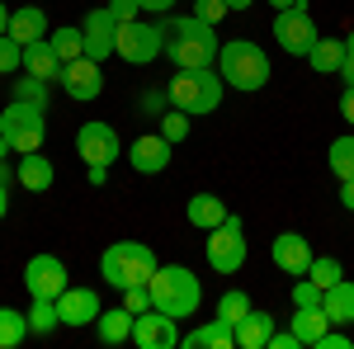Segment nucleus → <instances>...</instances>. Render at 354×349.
<instances>
[{
	"instance_id": "obj_1",
	"label": "nucleus",
	"mask_w": 354,
	"mask_h": 349,
	"mask_svg": "<svg viewBox=\"0 0 354 349\" xmlns=\"http://www.w3.org/2000/svg\"><path fill=\"white\" fill-rule=\"evenodd\" d=\"M165 33V57L175 62V71H198L218 62V24H203L198 15H161Z\"/></svg>"
},
{
	"instance_id": "obj_2",
	"label": "nucleus",
	"mask_w": 354,
	"mask_h": 349,
	"mask_svg": "<svg viewBox=\"0 0 354 349\" xmlns=\"http://www.w3.org/2000/svg\"><path fill=\"white\" fill-rule=\"evenodd\" d=\"M147 288H151L156 312L175 317V321H185V317H194L203 307V283H198V274L189 265H156Z\"/></svg>"
},
{
	"instance_id": "obj_3",
	"label": "nucleus",
	"mask_w": 354,
	"mask_h": 349,
	"mask_svg": "<svg viewBox=\"0 0 354 349\" xmlns=\"http://www.w3.org/2000/svg\"><path fill=\"white\" fill-rule=\"evenodd\" d=\"M218 76L227 81V90H265L270 81V53L260 48V43H250V38H232V43H222L218 48Z\"/></svg>"
},
{
	"instance_id": "obj_4",
	"label": "nucleus",
	"mask_w": 354,
	"mask_h": 349,
	"mask_svg": "<svg viewBox=\"0 0 354 349\" xmlns=\"http://www.w3.org/2000/svg\"><path fill=\"white\" fill-rule=\"evenodd\" d=\"M227 95V81L218 76V66H198V71H175L170 85H165V100L170 109H185L189 118H203L213 113Z\"/></svg>"
},
{
	"instance_id": "obj_5",
	"label": "nucleus",
	"mask_w": 354,
	"mask_h": 349,
	"mask_svg": "<svg viewBox=\"0 0 354 349\" xmlns=\"http://www.w3.org/2000/svg\"><path fill=\"white\" fill-rule=\"evenodd\" d=\"M156 250L147 241H113L104 255H100V274H104V283L109 288H133V283H151V274H156Z\"/></svg>"
},
{
	"instance_id": "obj_6",
	"label": "nucleus",
	"mask_w": 354,
	"mask_h": 349,
	"mask_svg": "<svg viewBox=\"0 0 354 349\" xmlns=\"http://www.w3.org/2000/svg\"><path fill=\"white\" fill-rule=\"evenodd\" d=\"M0 137L15 147V156L43 151V142H48V109L28 104V100H10L0 109Z\"/></svg>"
},
{
	"instance_id": "obj_7",
	"label": "nucleus",
	"mask_w": 354,
	"mask_h": 349,
	"mask_svg": "<svg viewBox=\"0 0 354 349\" xmlns=\"http://www.w3.org/2000/svg\"><path fill=\"white\" fill-rule=\"evenodd\" d=\"M208 265H213V274H236V269L245 265V255H250V245H245V227L236 213H227L208 232Z\"/></svg>"
},
{
	"instance_id": "obj_8",
	"label": "nucleus",
	"mask_w": 354,
	"mask_h": 349,
	"mask_svg": "<svg viewBox=\"0 0 354 349\" xmlns=\"http://www.w3.org/2000/svg\"><path fill=\"white\" fill-rule=\"evenodd\" d=\"M161 53H165V33H161V24H142V19H128V24H118L113 57H123L128 66H151V62H156Z\"/></svg>"
},
{
	"instance_id": "obj_9",
	"label": "nucleus",
	"mask_w": 354,
	"mask_h": 349,
	"mask_svg": "<svg viewBox=\"0 0 354 349\" xmlns=\"http://www.w3.org/2000/svg\"><path fill=\"white\" fill-rule=\"evenodd\" d=\"M274 38H279V48L293 57H307L317 48V19H312V10L307 5H288V10H274Z\"/></svg>"
},
{
	"instance_id": "obj_10",
	"label": "nucleus",
	"mask_w": 354,
	"mask_h": 349,
	"mask_svg": "<svg viewBox=\"0 0 354 349\" xmlns=\"http://www.w3.org/2000/svg\"><path fill=\"white\" fill-rule=\"evenodd\" d=\"M24 288H28V297H48V302H57V297L71 288L66 260H62V255H53V250L33 255V260L24 265Z\"/></svg>"
},
{
	"instance_id": "obj_11",
	"label": "nucleus",
	"mask_w": 354,
	"mask_h": 349,
	"mask_svg": "<svg viewBox=\"0 0 354 349\" xmlns=\"http://www.w3.org/2000/svg\"><path fill=\"white\" fill-rule=\"evenodd\" d=\"M76 156H81L85 165H113L118 156H123V137L113 133V123H81L76 128Z\"/></svg>"
},
{
	"instance_id": "obj_12",
	"label": "nucleus",
	"mask_w": 354,
	"mask_h": 349,
	"mask_svg": "<svg viewBox=\"0 0 354 349\" xmlns=\"http://www.w3.org/2000/svg\"><path fill=\"white\" fill-rule=\"evenodd\" d=\"M62 90L71 95V100H81V104H90V100H100L104 95V71H100V62L95 57H76V62H66L62 66Z\"/></svg>"
},
{
	"instance_id": "obj_13",
	"label": "nucleus",
	"mask_w": 354,
	"mask_h": 349,
	"mask_svg": "<svg viewBox=\"0 0 354 349\" xmlns=\"http://www.w3.org/2000/svg\"><path fill=\"white\" fill-rule=\"evenodd\" d=\"M270 260L283 269L288 279H307V269H312L317 255H312V241H307L302 232H279L274 245H270Z\"/></svg>"
},
{
	"instance_id": "obj_14",
	"label": "nucleus",
	"mask_w": 354,
	"mask_h": 349,
	"mask_svg": "<svg viewBox=\"0 0 354 349\" xmlns=\"http://www.w3.org/2000/svg\"><path fill=\"white\" fill-rule=\"evenodd\" d=\"M133 345L137 349H180V330H175V317L165 312H142L133 321Z\"/></svg>"
},
{
	"instance_id": "obj_15",
	"label": "nucleus",
	"mask_w": 354,
	"mask_h": 349,
	"mask_svg": "<svg viewBox=\"0 0 354 349\" xmlns=\"http://www.w3.org/2000/svg\"><path fill=\"white\" fill-rule=\"evenodd\" d=\"M85 57H95V62H104V57H113V38H118V19H113V10L104 5V10H90L85 15Z\"/></svg>"
},
{
	"instance_id": "obj_16",
	"label": "nucleus",
	"mask_w": 354,
	"mask_h": 349,
	"mask_svg": "<svg viewBox=\"0 0 354 349\" xmlns=\"http://www.w3.org/2000/svg\"><path fill=\"white\" fill-rule=\"evenodd\" d=\"M170 151H175V142H165L161 133H142L128 147V165H133L137 175H161L165 165H170Z\"/></svg>"
},
{
	"instance_id": "obj_17",
	"label": "nucleus",
	"mask_w": 354,
	"mask_h": 349,
	"mask_svg": "<svg viewBox=\"0 0 354 349\" xmlns=\"http://www.w3.org/2000/svg\"><path fill=\"white\" fill-rule=\"evenodd\" d=\"M57 312H62V326H95L100 321V312H104V302L95 288H66V293L57 297Z\"/></svg>"
},
{
	"instance_id": "obj_18",
	"label": "nucleus",
	"mask_w": 354,
	"mask_h": 349,
	"mask_svg": "<svg viewBox=\"0 0 354 349\" xmlns=\"http://www.w3.org/2000/svg\"><path fill=\"white\" fill-rule=\"evenodd\" d=\"M180 345L185 349H236V326L213 317V321L194 326L189 335H180Z\"/></svg>"
},
{
	"instance_id": "obj_19",
	"label": "nucleus",
	"mask_w": 354,
	"mask_h": 349,
	"mask_svg": "<svg viewBox=\"0 0 354 349\" xmlns=\"http://www.w3.org/2000/svg\"><path fill=\"white\" fill-rule=\"evenodd\" d=\"M62 66H66V62L57 57L53 38H38V43H28V48H24V71H28V76L57 85V81H62Z\"/></svg>"
},
{
	"instance_id": "obj_20",
	"label": "nucleus",
	"mask_w": 354,
	"mask_h": 349,
	"mask_svg": "<svg viewBox=\"0 0 354 349\" xmlns=\"http://www.w3.org/2000/svg\"><path fill=\"white\" fill-rule=\"evenodd\" d=\"M19 48L28 43H38V38H48V10H38V5H19V10H10V28H5Z\"/></svg>"
},
{
	"instance_id": "obj_21",
	"label": "nucleus",
	"mask_w": 354,
	"mask_h": 349,
	"mask_svg": "<svg viewBox=\"0 0 354 349\" xmlns=\"http://www.w3.org/2000/svg\"><path fill=\"white\" fill-rule=\"evenodd\" d=\"M15 180L24 189H33V194H43V189H53L57 180V165L43 156V151H24L19 161H15Z\"/></svg>"
},
{
	"instance_id": "obj_22",
	"label": "nucleus",
	"mask_w": 354,
	"mask_h": 349,
	"mask_svg": "<svg viewBox=\"0 0 354 349\" xmlns=\"http://www.w3.org/2000/svg\"><path fill=\"white\" fill-rule=\"evenodd\" d=\"M274 330H279V317H270V312H255V307H250L241 321H236V349H265Z\"/></svg>"
},
{
	"instance_id": "obj_23",
	"label": "nucleus",
	"mask_w": 354,
	"mask_h": 349,
	"mask_svg": "<svg viewBox=\"0 0 354 349\" xmlns=\"http://www.w3.org/2000/svg\"><path fill=\"white\" fill-rule=\"evenodd\" d=\"M133 312L128 307H104L100 312V321H95V335H100V345H128L133 340Z\"/></svg>"
},
{
	"instance_id": "obj_24",
	"label": "nucleus",
	"mask_w": 354,
	"mask_h": 349,
	"mask_svg": "<svg viewBox=\"0 0 354 349\" xmlns=\"http://www.w3.org/2000/svg\"><path fill=\"white\" fill-rule=\"evenodd\" d=\"M288 330L302 340V349H312V345H317V340L330 330L326 307H293V321H288Z\"/></svg>"
},
{
	"instance_id": "obj_25",
	"label": "nucleus",
	"mask_w": 354,
	"mask_h": 349,
	"mask_svg": "<svg viewBox=\"0 0 354 349\" xmlns=\"http://www.w3.org/2000/svg\"><path fill=\"white\" fill-rule=\"evenodd\" d=\"M227 213H232V208L222 203L218 194H194L189 203H185V217H189V227H198V232H213Z\"/></svg>"
},
{
	"instance_id": "obj_26",
	"label": "nucleus",
	"mask_w": 354,
	"mask_h": 349,
	"mask_svg": "<svg viewBox=\"0 0 354 349\" xmlns=\"http://www.w3.org/2000/svg\"><path fill=\"white\" fill-rule=\"evenodd\" d=\"M322 307H326L330 326H354V279H340L322 293Z\"/></svg>"
},
{
	"instance_id": "obj_27",
	"label": "nucleus",
	"mask_w": 354,
	"mask_h": 349,
	"mask_svg": "<svg viewBox=\"0 0 354 349\" xmlns=\"http://www.w3.org/2000/svg\"><path fill=\"white\" fill-rule=\"evenodd\" d=\"M307 62H312L317 76H340V66H345V38H317V48L307 53Z\"/></svg>"
},
{
	"instance_id": "obj_28",
	"label": "nucleus",
	"mask_w": 354,
	"mask_h": 349,
	"mask_svg": "<svg viewBox=\"0 0 354 349\" xmlns=\"http://www.w3.org/2000/svg\"><path fill=\"white\" fill-rule=\"evenodd\" d=\"M28 335H33V330H28V312L0 307V349H19Z\"/></svg>"
},
{
	"instance_id": "obj_29",
	"label": "nucleus",
	"mask_w": 354,
	"mask_h": 349,
	"mask_svg": "<svg viewBox=\"0 0 354 349\" xmlns=\"http://www.w3.org/2000/svg\"><path fill=\"white\" fill-rule=\"evenodd\" d=\"M57 326H62L57 302H48V297H33V307H28V330H33V335H53Z\"/></svg>"
},
{
	"instance_id": "obj_30",
	"label": "nucleus",
	"mask_w": 354,
	"mask_h": 349,
	"mask_svg": "<svg viewBox=\"0 0 354 349\" xmlns=\"http://www.w3.org/2000/svg\"><path fill=\"white\" fill-rule=\"evenodd\" d=\"M48 38H53V48H57V57H62V62H76V57H85V33H81V28L62 24V28H53Z\"/></svg>"
},
{
	"instance_id": "obj_31",
	"label": "nucleus",
	"mask_w": 354,
	"mask_h": 349,
	"mask_svg": "<svg viewBox=\"0 0 354 349\" xmlns=\"http://www.w3.org/2000/svg\"><path fill=\"white\" fill-rule=\"evenodd\" d=\"M15 100H28V104H38V109H48L53 104V85L48 81H38V76H15Z\"/></svg>"
},
{
	"instance_id": "obj_32",
	"label": "nucleus",
	"mask_w": 354,
	"mask_h": 349,
	"mask_svg": "<svg viewBox=\"0 0 354 349\" xmlns=\"http://www.w3.org/2000/svg\"><path fill=\"white\" fill-rule=\"evenodd\" d=\"M330 170H335V180H354V133L350 137H335L330 142Z\"/></svg>"
},
{
	"instance_id": "obj_33",
	"label": "nucleus",
	"mask_w": 354,
	"mask_h": 349,
	"mask_svg": "<svg viewBox=\"0 0 354 349\" xmlns=\"http://www.w3.org/2000/svg\"><path fill=\"white\" fill-rule=\"evenodd\" d=\"M307 279L326 293L330 283H340V279H345V269H340V260H335V255H317V260H312V269H307Z\"/></svg>"
},
{
	"instance_id": "obj_34",
	"label": "nucleus",
	"mask_w": 354,
	"mask_h": 349,
	"mask_svg": "<svg viewBox=\"0 0 354 349\" xmlns=\"http://www.w3.org/2000/svg\"><path fill=\"white\" fill-rule=\"evenodd\" d=\"M156 128H161L165 142H175V147H180V142L189 137V113H185V109H165L161 118H156Z\"/></svg>"
},
{
	"instance_id": "obj_35",
	"label": "nucleus",
	"mask_w": 354,
	"mask_h": 349,
	"mask_svg": "<svg viewBox=\"0 0 354 349\" xmlns=\"http://www.w3.org/2000/svg\"><path fill=\"white\" fill-rule=\"evenodd\" d=\"M245 312H250V297H245L241 288H227V293L218 297V317H222V321H232V326H236V321L245 317Z\"/></svg>"
},
{
	"instance_id": "obj_36",
	"label": "nucleus",
	"mask_w": 354,
	"mask_h": 349,
	"mask_svg": "<svg viewBox=\"0 0 354 349\" xmlns=\"http://www.w3.org/2000/svg\"><path fill=\"white\" fill-rule=\"evenodd\" d=\"M15 71H24V48L10 33H0V76H15Z\"/></svg>"
},
{
	"instance_id": "obj_37",
	"label": "nucleus",
	"mask_w": 354,
	"mask_h": 349,
	"mask_svg": "<svg viewBox=\"0 0 354 349\" xmlns=\"http://www.w3.org/2000/svg\"><path fill=\"white\" fill-rule=\"evenodd\" d=\"M123 307H128L133 317L151 312V307H156V302H151V288H147V283H133V288H123Z\"/></svg>"
},
{
	"instance_id": "obj_38",
	"label": "nucleus",
	"mask_w": 354,
	"mask_h": 349,
	"mask_svg": "<svg viewBox=\"0 0 354 349\" xmlns=\"http://www.w3.org/2000/svg\"><path fill=\"white\" fill-rule=\"evenodd\" d=\"M194 15H198L203 24H222L232 10H227V0H194Z\"/></svg>"
},
{
	"instance_id": "obj_39",
	"label": "nucleus",
	"mask_w": 354,
	"mask_h": 349,
	"mask_svg": "<svg viewBox=\"0 0 354 349\" xmlns=\"http://www.w3.org/2000/svg\"><path fill=\"white\" fill-rule=\"evenodd\" d=\"M293 307H322V288L312 279H298L293 283Z\"/></svg>"
},
{
	"instance_id": "obj_40",
	"label": "nucleus",
	"mask_w": 354,
	"mask_h": 349,
	"mask_svg": "<svg viewBox=\"0 0 354 349\" xmlns=\"http://www.w3.org/2000/svg\"><path fill=\"white\" fill-rule=\"evenodd\" d=\"M10 185H15V165L0 161V222H5V213H10Z\"/></svg>"
},
{
	"instance_id": "obj_41",
	"label": "nucleus",
	"mask_w": 354,
	"mask_h": 349,
	"mask_svg": "<svg viewBox=\"0 0 354 349\" xmlns=\"http://www.w3.org/2000/svg\"><path fill=\"white\" fill-rule=\"evenodd\" d=\"M165 104H170V100H165V85H161V90H147V95H142V113H156V118H161Z\"/></svg>"
},
{
	"instance_id": "obj_42",
	"label": "nucleus",
	"mask_w": 354,
	"mask_h": 349,
	"mask_svg": "<svg viewBox=\"0 0 354 349\" xmlns=\"http://www.w3.org/2000/svg\"><path fill=\"white\" fill-rule=\"evenodd\" d=\"M109 10H113V19H118V24H128V19H137L142 0H109Z\"/></svg>"
},
{
	"instance_id": "obj_43",
	"label": "nucleus",
	"mask_w": 354,
	"mask_h": 349,
	"mask_svg": "<svg viewBox=\"0 0 354 349\" xmlns=\"http://www.w3.org/2000/svg\"><path fill=\"white\" fill-rule=\"evenodd\" d=\"M312 349H350V335H345V330H326Z\"/></svg>"
},
{
	"instance_id": "obj_44",
	"label": "nucleus",
	"mask_w": 354,
	"mask_h": 349,
	"mask_svg": "<svg viewBox=\"0 0 354 349\" xmlns=\"http://www.w3.org/2000/svg\"><path fill=\"white\" fill-rule=\"evenodd\" d=\"M265 349H302V340L293 335V330H274V335H270V345H265Z\"/></svg>"
},
{
	"instance_id": "obj_45",
	"label": "nucleus",
	"mask_w": 354,
	"mask_h": 349,
	"mask_svg": "<svg viewBox=\"0 0 354 349\" xmlns=\"http://www.w3.org/2000/svg\"><path fill=\"white\" fill-rule=\"evenodd\" d=\"M85 175H90V185H109V165H85Z\"/></svg>"
},
{
	"instance_id": "obj_46",
	"label": "nucleus",
	"mask_w": 354,
	"mask_h": 349,
	"mask_svg": "<svg viewBox=\"0 0 354 349\" xmlns=\"http://www.w3.org/2000/svg\"><path fill=\"white\" fill-rule=\"evenodd\" d=\"M142 10H147V15H170L175 0H142Z\"/></svg>"
},
{
	"instance_id": "obj_47",
	"label": "nucleus",
	"mask_w": 354,
	"mask_h": 349,
	"mask_svg": "<svg viewBox=\"0 0 354 349\" xmlns=\"http://www.w3.org/2000/svg\"><path fill=\"white\" fill-rule=\"evenodd\" d=\"M340 113H345V123L354 128V90L345 85V95H340Z\"/></svg>"
},
{
	"instance_id": "obj_48",
	"label": "nucleus",
	"mask_w": 354,
	"mask_h": 349,
	"mask_svg": "<svg viewBox=\"0 0 354 349\" xmlns=\"http://www.w3.org/2000/svg\"><path fill=\"white\" fill-rule=\"evenodd\" d=\"M340 203L354 213V180H340Z\"/></svg>"
},
{
	"instance_id": "obj_49",
	"label": "nucleus",
	"mask_w": 354,
	"mask_h": 349,
	"mask_svg": "<svg viewBox=\"0 0 354 349\" xmlns=\"http://www.w3.org/2000/svg\"><path fill=\"white\" fill-rule=\"evenodd\" d=\"M340 81L354 90V57H345V66H340Z\"/></svg>"
},
{
	"instance_id": "obj_50",
	"label": "nucleus",
	"mask_w": 354,
	"mask_h": 349,
	"mask_svg": "<svg viewBox=\"0 0 354 349\" xmlns=\"http://www.w3.org/2000/svg\"><path fill=\"white\" fill-rule=\"evenodd\" d=\"M250 5H255V0H227V10H232V15H245Z\"/></svg>"
},
{
	"instance_id": "obj_51",
	"label": "nucleus",
	"mask_w": 354,
	"mask_h": 349,
	"mask_svg": "<svg viewBox=\"0 0 354 349\" xmlns=\"http://www.w3.org/2000/svg\"><path fill=\"white\" fill-rule=\"evenodd\" d=\"M5 28H10V5L0 0V33H5Z\"/></svg>"
},
{
	"instance_id": "obj_52",
	"label": "nucleus",
	"mask_w": 354,
	"mask_h": 349,
	"mask_svg": "<svg viewBox=\"0 0 354 349\" xmlns=\"http://www.w3.org/2000/svg\"><path fill=\"white\" fill-rule=\"evenodd\" d=\"M10 156H15V147H10V142L0 137V161H10Z\"/></svg>"
},
{
	"instance_id": "obj_53",
	"label": "nucleus",
	"mask_w": 354,
	"mask_h": 349,
	"mask_svg": "<svg viewBox=\"0 0 354 349\" xmlns=\"http://www.w3.org/2000/svg\"><path fill=\"white\" fill-rule=\"evenodd\" d=\"M345 57H354V28L345 33Z\"/></svg>"
},
{
	"instance_id": "obj_54",
	"label": "nucleus",
	"mask_w": 354,
	"mask_h": 349,
	"mask_svg": "<svg viewBox=\"0 0 354 349\" xmlns=\"http://www.w3.org/2000/svg\"><path fill=\"white\" fill-rule=\"evenodd\" d=\"M288 5H298V0H270V10H288Z\"/></svg>"
}]
</instances>
